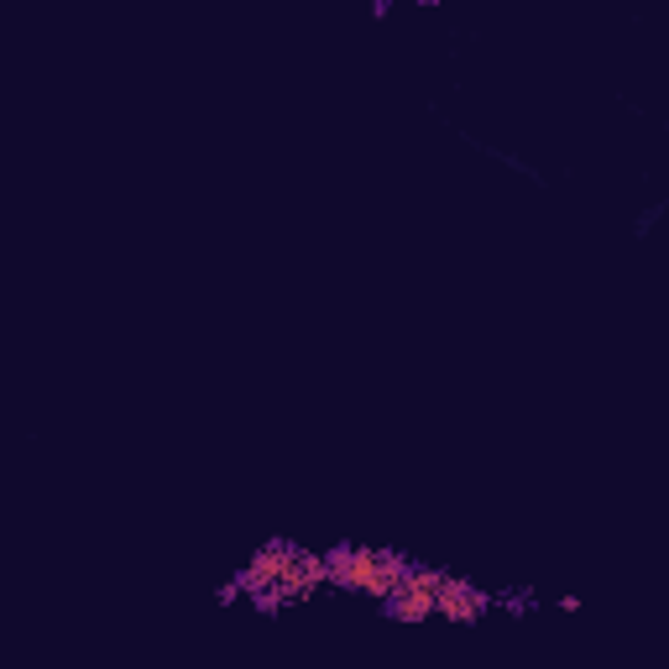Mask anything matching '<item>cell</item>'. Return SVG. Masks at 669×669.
<instances>
[{"label":"cell","instance_id":"1","mask_svg":"<svg viewBox=\"0 0 669 669\" xmlns=\"http://www.w3.org/2000/svg\"><path fill=\"white\" fill-rule=\"evenodd\" d=\"M230 575H236V586H241V607H251L257 617H283V612L309 607L330 591L325 549L298 544L288 534L262 539L251 549V560H241Z\"/></svg>","mask_w":669,"mask_h":669},{"label":"cell","instance_id":"8","mask_svg":"<svg viewBox=\"0 0 669 669\" xmlns=\"http://www.w3.org/2000/svg\"><path fill=\"white\" fill-rule=\"evenodd\" d=\"M413 6H419V11H440L445 0H413Z\"/></svg>","mask_w":669,"mask_h":669},{"label":"cell","instance_id":"3","mask_svg":"<svg viewBox=\"0 0 669 669\" xmlns=\"http://www.w3.org/2000/svg\"><path fill=\"white\" fill-rule=\"evenodd\" d=\"M487 617H492V586H481L476 575H460L450 565H434V622L476 628Z\"/></svg>","mask_w":669,"mask_h":669},{"label":"cell","instance_id":"2","mask_svg":"<svg viewBox=\"0 0 669 669\" xmlns=\"http://www.w3.org/2000/svg\"><path fill=\"white\" fill-rule=\"evenodd\" d=\"M413 565L408 549H392V544H325V575H330V591L340 596H361V602H382V596L398 586V575Z\"/></svg>","mask_w":669,"mask_h":669},{"label":"cell","instance_id":"6","mask_svg":"<svg viewBox=\"0 0 669 669\" xmlns=\"http://www.w3.org/2000/svg\"><path fill=\"white\" fill-rule=\"evenodd\" d=\"M555 607H560V612H586V602H581V596H575V591L555 596Z\"/></svg>","mask_w":669,"mask_h":669},{"label":"cell","instance_id":"5","mask_svg":"<svg viewBox=\"0 0 669 669\" xmlns=\"http://www.w3.org/2000/svg\"><path fill=\"white\" fill-rule=\"evenodd\" d=\"M664 215H669V204H664V199H654V204H643V215L633 220V236H649V230H654V225H659Z\"/></svg>","mask_w":669,"mask_h":669},{"label":"cell","instance_id":"7","mask_svg":"<svg viewBox=\"0 0 669 669\" xmlns=\"http://www.w3.org/2000/svg\"><path fill=\"white\" fill-rule=\"evenodd\" d=\"M366 16H372V21H387V16H392V0H372V6H366Z\"/></svg>","mask_w":669,"mask_h":669},{"label":"cell","instance_id":"4","mask_svg":"<svg viewBox=\"0 0 669 669\" xmlns=\"http://www.w3.org/2000/svg\"><path fill=\"white\" fill-rule=\"evenodd\" d=\"M492 612H502V617H534V612H544V596L528 591V586H492Z\"/></svg>","mask_w":669,"mask_h":669}]
</instances>
